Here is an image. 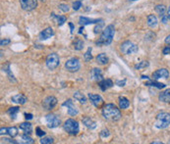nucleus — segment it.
I'll return each instance as SVG.
<instances>
[{
  "mask_svg": "<svg viewBox=\"0 0 170 144\" xmlns=\"http://www.w3.org/2000/svg\"><path fill=\"white\" fill-rule=\"evenodd\" d=\"M102 116L105 120L109 122H117L121 119L120 109L114 104H106L102 109Z\"/></svg>",
  "mask_w": 170,
  "mask_h": 144,
  "instance_id": "1",
  "label": "nucleus"
},
{
  "mask_svg": "<svg viewBox=\"0 0 170 144\" xmlns=\"http://www.w3.org/2000/svg\"><path fill=\"white\" fill-rule=\"evenodd\" d=\"M115 34V27L113 25L107 26L104 30L102 31L100 38L96 41V45L101 46V45H108L112 42L113 38H114Z\"/></svg>",
  "mask_w": 170,
  "mask_h": 144,
  "instance_id": "2",
  "label": "nucleus"
},
{
  "mask_svg": "<svg viewBox=\"0 0 170 144\" xmlns=\"http://www.w3.org/2000/svg\"><path fill=\"white\" fill-rule=\"evenodd\" d=\"M64 131L70 135H77L80 131L79 123L73 119H68L63 124Z\"/></svg>",
  "mask_w": 170,
  "mask_h": 144,
  "instance_id": "3",
  "label": "nucleus"
},
{
  "mask_svg": "<svg viewBox=\"0 0 170 144\" xmlns=\"http://www.w3.org/2000/svg\"><path fill=\"white\" fill-rule=\"evenodd\" d=\"M170 124V114L166 112H161L157 116L155 127L157 128H166Z\"/></svg>",
  "mask_w": 170,
  "mask_h": 144,
  "instance_id": "4",
  "label": "nucleus"
},
{
  "mask_svg": "<svg viewBox=\"0 0 170 144\" xmlns=\"http://www.w3.org/2000/svg\"><path fill=\"white\" fill-rule=\"evenodd\" d=\"M122 53L125 54V55H130V54H134L137 53L139 50L138 45L135 44L134 42H132V41L127 40L125 42H123L121 44V47H120Z\"/></svg>",
  "mask_w": 170,
  "mask_h": 144,
  "instance_id": "5",
  "label": "nucleus"
},
{
  "mask_svg": "<svg viewBox=\"0 0 170 144\" xmlns=\"http://www.w3.org/2000/svg\"><path fill=\"white\" fill-rule=\"evenodd\" d=\"M45 64H46V67L48 68L49 70H54L56 69L60 64V59L59 56L56 53H51L49 54L48 56L46 57L45 60Z\"/></svg>",
  "mask_w": 170,
  "mask_h": 144,
  "instance_id": "6",
  "label": "nucleus"
},
{
  "mask_svg": "<svg viewBox=\"0 0 170 144\" xmlns=\"http://www.w3.org/2000/svg\"><path fill=\"white\" fill-rule=\"evenodd\" d=\"M65 68L70 73H76L81 68V63L78 58H71L65 63Z\"/></svg>",
  "mask_w": 170,
  "mask_h": 144,
  "instance_id": "7",
  "label": "nucleus"
},
{
  "mask_svg": "<svg viewBox=\"0 0 170 144\" xmlns=\"http://www.w3.org/2000/svg\"><path fill=\"white\" fill-rule=\"evenodd\" d=\"M45 121H46V125L49 128H54L59 127V124H61L60 119L54 114H48L45 117Z\"/></svg>",
  "mask_w": 170,
  "mask_h": 144,
  "instance_id": "8",
  "label": "nucleus"
},
{
  "mask_svg": "<svg viewBox=\"0 0 170 144\" xmlns=\"http://www.w3.org/2000/svg\"><path fill=\"white\" fill-rule=\"evenodd\" d=\"M20 4L23 10L30 12L37 7V0H20Z\"/></svg>",
  "mask_w": 170,
  "mask_h": 144,
  "instance_id": "9",
  "label": "nucleus"
},
{
  "mask_svg": "<svg viewBox=\"0 0 170 144\" xmlns=\"http://www.w3.org/2000/svg\"><path fill=\"white\" fill-rule=\"evenodd\" d=\"M57 105V99L54 96H47L44 100L42 101V106L45 110H52L54 107Z\"/></svg>",
  "mask_w": 170,
  "mask_h": 144,
  "instance_id": "10",
  "label": "nucleus"
},
{
  "mask_svg": "<svg viewBox=\"0 0 170 144\" xmlns=\"http://www.w3.org/2000/svg\"><path fill=\"white\" fill-rule=\"evenodd\" d=\"M169 77V72L166 69H158L154 73H153V80H159V78H168Z\"/></svg>",
  "mask_w": 170,
  "mask_h": 144,
  "instance_id": "11",
  "label": "nucleus"
},
{
  "mask_svg": "<svg viewBox=\"0 0 170 144\" xmlns=\"http://www.w3.org/2000/svg\"><path fill=\"white\" fill-rule=\"evenodd\" d=\"M89 100H91L92 103L96 107V108H100V107L103 105V103H104L100 95L89 93Z\"/></svg>",
  "mask_w": 170,
  "mask_h": 144,
  "instance_id": "12",
  "label": "nucleus"
},
{
  "mask_svg": "<svg viewBox=\"0 0 170 144\" xmlns=\"http://www.w3.org/2000/svg\"><path fill=\"white\" fill-rule=\"evenodd\" d=\"M54 35V31L52 27H46V29H44L43 31H42L40 35H39V38L40 40H46V39H48L50 38H52V36Z\"/></svg>",
  "mask_w": 170,
  "mask_h": 144,
  "instance_id": "13",
  "label": "nucleus"
},
{
  "mask_svg": "<svg viewBox=\"0 0 170 144\" xmlns=\"http://www.w3.org/2000/svg\"><path fill=\"white\" fill-rule=\"evenodd\" d=\"M63 106H66L68 109V114L70 116H76L78 115V109L76 108V106L73 104V101L71 99H68L67 101H65L63 103Z\"/></svg>",
  "mask_w": 170,
  "mask_h": 144,
  "instance_id": "14",
  "label": "nucleus"
},
{
  "mask_svg": "<svg viewBox=\"0 0 170 144\" xmlns=\"http://www.w3.org/2000/svg\"><path fill=\"white\" fill-rule=\"evenodd\" d=\"M102 20L101 19H89V18L87 17H80L79 18V24L86 26V25H91V24H98L100 23Z\"/></svg>",
  "mask_w": 170,
  "mask_h": 144,
  "instance_id": "15",
  "label": "nucleus"
},
{
  "mask_svg": "<svg viewBox=\"0 0 170 144\" xmlns=\"http://www.w3.org/2000/svg\"><path fill=\"white\" fill-rule=\"evenodd\" d=\"M12 102L19 105H24L28 101V98L23 94H17V95H14L12 98H11Z\"/></svg>",
  "mask_w": 170,
  "mask_h": 144,
  "instance_id": "16",
  "label": "nucleus"
},
{
  "mask_svg": "<svg viewBox=\"0 0 170 144\" xmlns=\"http://www.w3.org/2000/svg\"><path fill=\"white\" fill-rule=\"evenodd\" d=\"M82 121H83V124L86 125L88 128H89V129H93V128H96V123L94 122V121L92 118H89V117H84L82 119Z\"/></svg>",
  "mask_w": 170,
  "mask_h": 144,
  "instance_id": "17",
  "label": "nucleus"
},
{
  "mask_svg": "<svg viewBox=\"0 0 170 144\" xmlns=\"http://www.w3.org/2000/svg\"><path fill=\"white\" fill-rule=\"evenodd\" d=\"M159 101L163 102V103H170V88L162 91L158 96Z\"/></svg>",
  "mask_w": 170,
  "mask_h": 144,
  "instance_id": "18",
  "label": "nucleus"
},
{
  "mask_svg": "<svg viewBox=\"0 0 170 144\" xmlns=\"http://www.w3.org/2000/svg\"><path fill=\"white\" fill-rule=\"evenodd\" d=\"M147 23L148 26L150 27V29H154V27H157L158 24V20L155 15H149L147 18Z\"/></svg>",
  "mask_w": 170,
  "mask_h": 144,
  "instance_id": "19",
  "label": "nucleus"
},
{
  "mask_svg": "<svg viewBox=\"0 0 170 144\" xmlns=\"http://www.w3.org/2000/svg\"><path fill=\"white\" fill-rule=\"evenodd\" d=\"M113 85V81L109 78H107V80H102L100 81V87L102 91H105L108 88H110Z\"/></svg>",
  "mask_w": 170,
  "mask_h": 144,
  "instance_id": "20",
  "label": "nucleus"
},
{
  "mask_svg": "<svg viewBox=\"0 0 170 144\" xmlns=\"http://www.w3.org/2000/svg\"><path fill=\"white\" fill-rule=\"evenodd\" d=\"M92 76H93V78L94 81H102L103 80V77H102V72H101V70L100 69H98V68H94L93 69V71H92Z\"/></svg>",
  "mask_w": 170,
  "mask_h": 144,
  "instance_id": "21",
  "label": "nucleus"
},
{
  "mask_svg": "<svg viewBox=\"0 0 170 144\" xmlns=\"http://www.w3.org/2000/svg\"><path fill=\"white\" fill-rule=\"evenodd\" d=\"M108 61H109V59H108L106 54H104V53H100L96 56V62L100 65H102V66L103 65H106L108 63Z\"/></svg>",
  "mask_w": 170,
  "mask_h": 144,
  "instance_id": "22",
  "label": "nucleus"
},
{
  "mask_svg": "<svg viewBox=\"0 0 170 144\" xmlns=\"http://www.w3.org/2000/svg\"><path fill=\"white\" fill-rule=\"evenodd\" d=\"M145 85H148V86H153V87H157V88H160V89H161V88H164L165 86H166V85H164V83L157 82L155 80H150V81L145 82Z\"/></svg>",
  "mask_w": 170,
  "mask_h": 144,
  "instance_id": "23",
  "label": "nucleus"
},
{
  "mask_svg": "<svg viewBox=\"0 0 170 144\" xmlns=\"http://www.w3.org/2000/svg\"><path fill=\"white\" fill-rule=\"evenodd\" d=\"M20 128L22 129V131H25L26 133H28V134H31V133H32V124L28 123V122H26V123H22V124H20Z\"/></svg>",
  "mask_w": 170,
  "mask_h": 144,
  "instance_id": "24",
  "label": "nucleus"
},
{
  "mask_svg": "<svg viewBox=\"0 0 170 144\" xmlns=\"http://www.w3.org/2000/svg\"><path fill=\"white\" fill-rule=\"evenodd\" d=\"M74 98L76 99L77 101H79L80 103H82V104H86L87 103V98H86V96H85L83 93H81L80 91H76L74 93Z\"/></svg>",
  "mask_w": 170,
  "mask_h": 144,
  "instance_id": "25",
  "label": "nucleus"
},
{
  "mask_svg": "<svg viewBox=\"0 0 170 144\" xmlns=\"http://www.w3.org/2000/svg\"><path fill=\"white\" fill-rule=\"evenodd\" d=\"M130 106L129 100L126 97H120L119 98V107L121 109H127Z\"/></svg>",
  "mask_w": 170,
  "mask_h": 144,
  "instance_id": "26",
  "label": "nucleus"
},
{
  "mask_svg": "<svg viewBox=\"0 0 170 144\" xmlns=\"http://www.w3.org/2000/svg\"><path fill=\"white\" fill-rule=\"evenodd\" d=\"M84 44H85V43H84V41H83L82 39L77 38V39L73 42L74 49H75V50H78V51L82 50V49L84 48Z\"/></svg>",
  "mask_w": 170,
  "mask_h": 144,
  "instance_id": "27",
  "label": "nucleus"
},
{
  "mask_svg": "<svg viewBox=\"0 0 170 144\" xmlns=\"http://www.w3.org/2000/svg\"><path fill=\"white\" fill-rule=\"evenodd\" d=\"M19 111H20V109H19V107H12V108H9L8 111H7V114L10 115V117L12 119H15L17 114L19 113Z\"/></svg>",
  "mask_w": 170,
  "mask_h": 144,
  "instance_id": "28",
  "label": "nucleus"
},
{
  "mask_svg": "<svg viewBox=\"0 0 170 144\" xmlns=\"http://www.w3.org/2000/svg\"><path fill=\"white\" fill-rule=\"evenodd\" d=\"M154 9H155V12L159 15V17H162L166 13V7L164 5H157Z\"/></svg>",
  "mask_w": 170,
  "mask_h": 144,
  "instance_id": "29",
  "label": "nucleus"
},
{
  "mask_svg": "<svg viewBox=\"0 0 170 144\" xmlns=\"http://www.w3.org/2000/svg\"><path fill=\"white\" fill-rule=\"evenodd\" d=\"M7 134H9L11 137H15L18 135V128L16 127L7 128Z\"/></svg>",
  "mask_w": 170,
  "mask_h": 144,
  "instance_id": "30",
  "label": "nucleus"
},
{
  "mask_svg": "<svg viewBox=\"0 0 170 144\" xmlns=\"http://www.w3.org/2000/svg\"><path fill=\"white\" fill-rule=\"evenodd\" d=\"M22 142L26 144H32L34 143V139H32L30 135H28V133H25L22 135Z\"/></svg>",
  "mask_w": 170,
  "mask_h": 144,
  "instance_id": "31",
  "label": "nucleus"
},
{
  "mask_svg": "<svg viewBox=\"0 0 170 144\" xmlns=\"http://www.w3.org/2000/svg\"><path fill=\"white\" fill-rule=\"evenodd\" d=\"M84 58H85V61L86 62H89L91 60L93 59V55H92V47L88 48L87 52L85 53L84 55Z\"/></svg>",
  "mask_w": 170,
  "mask_h": 144,
  "instance_id": "32",
  "label": "nucleus"
},
{
  "mask_svg": "<svg viewBox=\"0 0 170 144\" xmlns=\"http://www.w3.org/2000/svg\"><path fill=\"white\" fill-rule=\"evenodd\" d=\"M149 62L148 61H142L140 62L139 64H137L135 66V69L136 70H141V69H145L147 67H149Z\"/></svg>",
  "mask_w": 170,
  "mask_h": 144,
  "instance_id": "33",
  "label": "nucleus"
},
{
  "mask_svg": "<svg viewBox=\"0 0 170 144\" xmlns=\"http://www.w3.org/2000/svg\"><path fill=\"white\" fill-rule=\"evenodd\" d=\"M53 142H54L53 138L50 137V136H45V137H42L40 139V143L41 144H51Z\"/></svg>",
  "mask_w": 170,
  "mask_h": 144,
  "instance_id": "34",
  "label": "nucleus"
},
{
  "mask_svg": "<svg viewBox=\"0 0 170 144\" xmlns=\"http://www.w3.org/2000/svg\"><path fill=\"white\" fill-rule=\"evenodd\" d=\"M52 16H54L56 19H57L58 26H62L64 23L66 22V17L65 16H56L54 13H52Z\"/></svg>",
  "mask_w": 170,
  "mask_h": 144,
  "instance_id": "35",
  "label": "nucleus"
},
{
  "mask_svg": "<svg viewBox=\"0 0 170 144\" xmlns=\"http://www.w3.org/2000/svg\"><path fill=\"white\" fill-rule=\"evenodd\" d=\"M82 7V2L81 1H79V0H77V1H75L73 3V9L75 11H78L80 10V8Z\"/></svg>",
  "mask_w": 170,
  "mask_h": 144,
  "instance_id": "36",
  "label": "nucleus"
},
{
  "mask_svg": "<svg viewBox=\"0 0 170 144\" xmlns=\"http://www.w3.org/2000/svg\"><path fill=\"white\" fill-rule=\"evenodd\" d=\"M59 9L64 13H67L70 10V8H69V6L67 5V4H63V3L59 5Z\"/></svg>",
  "mask_w": 170,
  "mask_h": 144,
  "instance_id": "37",
  "label": "nucleus"
},
{
  "mask_svg": "<svg viewBox=\"0 0 170 144\" xmlns=\"http://www.w3.org/2000/svg\"><path fill=\"white\" fill-rule=\"evenodd\" d=\"M102 26H103V21H101L100 23V25H97L96 27H94V34H98V32H100V30H101V27H102Z\"/></svg>",
  "mask_w": 170,
  "mask_h": 144,
  "instance_id": "38",
  "label": "nucleus"
},
{
  "mask_svg": "<svg viewBox=\"0 0 170 144\" xmlns=\"http://www.w3.org/2000/svg\"><path fill=\"white\" fill-rule=\"evenodd\" d=\"M36 135L37 136H44L45 135V131H43L42 129H40V128H36Z\"/></svg>",
  "mask_w": 170,
  "mask_h": 144,
  "instance_id": "39",
  "label": "nucleus"
},
{
  "mask_svg": "<svg viewBox=\"0 0 170 144\" xmlns=\"http://www.w3.org/2000/svg\"><path fill=\"white\" fill-rule=\"evenodd\" d=\"M109 131H108V129H102V131H101V132H100V136L101 137H108V136H109Z\"/></svg>",
  "mask_w": 170,
  "mask_h": 144,
  "instance_id": "40",
  "label": "nucleus"
},
{
  "mask_svg": "<svg viewBox=\"0 0 170 144\" xmlns=\"http://www.w3.org/2000/svg\"><path fill=\"white\" fill-rule=\"evenodd\" d=\"M10 42H11V40L8 39V38L1 39V41H0V45H1V46H6V45H8Z\"/></svg>",
  "mask_w": 170,
  "mask_h": 144,
  "instance_id": "41",
  "label": "nucleus"
},
{
  "mask_svg": "<svg viewBox=\"0 0 170 144\" xmlns=\"http://www.w3.org/2000/svg\"><path fill=\"white\" fill-rule=\"evenodd\" d=\"M162 53H163L164 55L170 54V46H165V47L163 48V50H162Z\"/></svg>",
  "mask_w": 170,
  "mask_h": 144,
  "instance_id": "42",
  "label": "nucleus"
},
{
  "mask_svg": "<svg viewBox=\"0 0 170 144\" xmlns=\"http://www.w3.org/2000/svg\"><path fill=\"white\" fill-rule=\"evenodd\" d=\"M161 18V23H163V24H167V21H168V17L167 15H163L162 17H160Z\"/></svg>",
  "mask_w": 170,
  "mask_h": 144,
  "instance_id": "43",
  "label": "nucleus"
},
{
  "mask_svg": "<svg viewBox=\"0 0 170 144\" xmlns=\"http://www.w3.org/2000/svg\"><path fill=\"white\" fill-rule=\"evenodd\" d=\"M2 140H4V142H7V143H17L15 140H12V139H10V138H5V137H4Z\"/></svg>",
  "mask_w": 170,
  "mask_h": 144,
  "instance_id": "44",
  "label": "nucleus"
},
{
  "mask_svg": "<svg viewBox=\"0 0 170 144\" xmlns=\"http://www.w3.org/2000/svg\"><path fill=\"white\" fill-rule=\"evenodd\" d=\"M125 82H126V80H123V81H118L116 83H117V85L118 86H124L125 85Z\"/></svg>",
  "mask_w": 170,
  "mask_h": 144,
  "instance_id": "45",
  "label": "nucleus"
},
{
  "mask_svg": "<svg viewBox=\"0 0 170 144\" xmlns=\"http://www.w3.org/2000/svg\"><path fill=\"white\" fill-rule=\"evenodd\" d=\"M6 133H7V128H2L1 129H0V134H1V135L6 134Z\"/></svg>",
  "mask_w": 170,
  "mask_h": 144,
  "instance_id": "46",
  "label": "nucleus"
},
{
  "mask_svg": "<svg viewBox=\"0 0 170 144\" xmlns=\"http://www.w3.org/2000/svg\"><path fill=\"white\" fill-rule=\"evenodd\" d=\"M164 41H165V43H166L167 45H169V46H170V34L166 36V38H165V40H164Z\"/></svg>",
  "mask_w": 170,
  "mask_h": 144,
  "instance_id": "47",
  "label": "nucleus"
},
{
  "mask_svg": "<svg viewBox=\"0 0 170 144\" xmlns=\"http://www.w3.org/2000/svg\"><path fill=\"white\" fill-rule=\"evenodd\" d=\"M25 118H26V120H32V114H25Z\"/></svg>",
  "mask_w": 170,
  "mask_h": 144,
  "instance_id": "48",
  "label": "nucleus"
},
{
  "mask_svg": "<svg viewBox=\"0 0 170 144\" xmlns=\"http://www.w3.org/2000/svg\"><path fill=\"white\" fill-rule=\"evenodd\" d=\"M69 26H70V29H71V32L74 31V25L72 24V23H69Z\"/></svg>",
  "mask_w": 170,
  "mask_h": 144,
  "instance_id": "49",
  "label": "nucleus"
},
{
  "mask_svg": "<svg viewBox=\"0 0 170 144\" xmlns=\"http://www.w3.org/2000/svg\"><path fill=\"white\" fill-rule=\"evenodd\" d=\"M167 17H168V20L170 21V6L167 9Z\"/></svg>",
  "mask_w": 170,
  "mask_h": 144,
  "instance_id": "50",
  "label": "nucleus"
},
{
  "mask_svg": "<svg viewBox=\"0 0 170 144\" xmlns=\"http://www.w3.org/2000/svg\"><path fill=\"white\" fill-rule=\"evenodd\" d=\"M83 31H84V27H81V29H80V31H79V34H82V32H83Z\"/></svg>",
  "mask_w": 170,
  "mask_h": 144,
  "instance_id": "51",
  "label": "nucleus"
},
{
  "mask_svg": "<svg viewBox=\"0 0 170 144\" xmlns=\"http://www.w3.org/2000/svg\"><path fill=\"white\" fill-rule=\"evenodd\" d=\"M131 1H136V0H131Z\"/></svg>",
  "mask_w": 170,
  "mask_h": 144,
  "instance_id": "52",
  "label": "nucleus"
},
{
  "mask_svg": "<svg viewBox=\"0 0 170 144\" xmlns=\"http://www.w3.org/2000/svg\"><path fill=\"white\" fill-rule=\"evenodd\" d=\"M79 1H82V0H79Z\"/></svg>",
  "mask_w": 170,
  "mask_h": 144,
  "instance_id": "53",
  "label": "nucleus"
},
{
  "mask_svg": "<svg viewBox=\"0 0 170 144\" xmlns=\"http://www.w3.org/2000/svg\"><path fill=\"white\" fill-rule=\"evenodd\" d=\"M169 143H170V142H169Z\"/></svg>",
  "mask_w": 170,
  "mask_h": 144,
  "instance_id": "54",
  "label": "nucleus"
}]
</instances>
